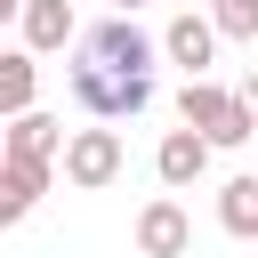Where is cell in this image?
<instances>
[{
	"label": "cell",
	"mask_w": 258,
	"mask_h": 258,
	"mask_svg": "<svg viewBox=\"0 0 258 258\" xmlns=\"http://www.w3.org/2000/svg\"><path fill=\"white\" fill-rule=\"evenodd\" d=\"M73 97H81L89 121H129V113L153 105V73H121V64H105V56H81V64H73Z\"/></svg>",
	"instance_id": "obj_1"
},
{
	"label": "cell",
	"mask_w": 258,
	"mask_h": 258,
	"mask_svg": "<svg viewBox=\"0 0 258 258\" xmlns=\"http://www.w3.org/2000/svg\"><path fill=\"white\" fill-rule=\"evenodd\" d=\"M177 121H194L210 145H242L250 129H258V113H250V97L242 89H218V81H185V97H177Z\"/></svg>",
	"instance_id": "obj_2"
},
{
	"label": "cell",
	"mask_w": 258,
	"mask_h": 258,
	"mask_svg": "<svg viewBox=\"0 0 258 258\" xmlns=\"http://www.w3.org/2000/svg\"><path fill=\"white\" fill-rule=\"evenodd\" d=\"M113 177H121V137H113V129H73V145H64V185L97 194V185H113Z\"/></svg>",
	"instance_id": "obj_3"
},
{
	"label": "cell",
	"mask_w": 258,
	"mask_h": 258,
	"mask_svg": "<svg viewBox=\"0 0 258 258\" xmlns=\"http://www.w3.org/2000/svg\"><path fill=\"white\" fill-rule=\"evenodd\" d=\"M81 56H105V64H121V73H153V56H161V48H153V40H145V32H137V24L113 8V16H105L89 40H81Z\"/></svg>",
	"instance_id": "obj_4"
},
{
	"label": "cell",
	"mask_w": 258,
	"mask_h": 258,
	"mask_svg": "<svg viewBox=\"0 0 258 258\" xmlns=\"http://www.w3.org/2000/svg\"><path fill=\"white\" fill-rule=\"evenodd\" d=\"M137 250H145V258H185V250H194V218H185L169 194L145 202V210H137Z\"/></svg>",
	"instance_id": "obj_5"
},
{
	"label": "cell",
	"mask_w": 258,
	"mask_h": 258,
	"mask_svg": "<svg viewBox=\"0 0 258 258\" xmlns=\"http://www.w3.org/2000/svg\"><path fill=\"white\" fill-rule=\"evenodd\" d=\"M218 16H169V32H161V48H169V64H185V73H210V56H218Z\"/></svg>",
	"instance_id": "obj_6"
},
{
	"label": "cell",
	"mask_w": 258,
	"mask_h": 258,
	"mask_svg": "<svg viewBox=\"0 0 258 258\" xmlns=\"http://www.w3.org/2000/svg\"><path fill=\"white\" fill-rule=\"evenodd\" d=\"M48 169H56V161H24V153H8V161H0V226L32 218V202L48 194Z\"/></svg>",
	"instance_id": "obj_7"
},
{
	"label": "cell",
	"mask_w": 258,
	"mask_h": 258,
	"mask_svg": "<svg viewBox=\"0 0 258 258\" xmlns=\"http://www.w3.org/2000/svg\"><path fill=\"white\" fill-rule=\"evenodd\" d=\"M210 153H218V145H210V137H202L194 121H185V129H169V137H161L153 169H161V185H194V177L210 169Z\"/></svg>",
	"instance_id": "obj_8"
},
{
	"label": "cell",
	"mask_w": 258,
	"mask_h": 258,
	"mask_svg": "<svg viewBox=\"0 0 258 258\" xmlns=\"http://www.w3.org/2000/svg\"><path fill=\"white\" fill-rule=\"evenodd\" d=\"M64 121H48V113H8V153H24V161H64Z\"/></svg>",
	"instance_id": "obj_9"
},
{
	"label": "cell",
	"mask_w": 258,
	"mask_h": 258,
	"mask_svg": "<svg viewBox=\"0 0 258 258\" xmlns=\"http://www.w3.org/2000/svg\"><path fill=\"white\" fill-rule=\"evenodd\" d=\"M16 24H24V48H64L73 40V8L64 0H24Z\"/></svg>",
	"instance_id": "obj_10"
},
{
	"label": "cell",
	"mask_w": 258,
	"mask_h": 258,
	"mask_svg": "<svg viewBox=\"0 0 258 258\" xmlns=\"http://www.w3.org/2000/svg\"><path fill=\"white\" fill-rule=\"evenodd\" d=\"M218 226L234 242H258V177H226L218 185Z\"/></svg>",
	"instance_id": "obj_11"
},
{
	"label": "cell",
	"mask_w": 258,
	"mask_h": 258,
	"mask_svg": "<svg viewBox=\"0 0 258 258\" xmlns=\"http://www.w3.org/2000/svg\"><path fill=\"white\" fill-rule=\"evenodd\" d=\"M40 48H8L0 56V113H32V89H40Z\"/></svg>",
	"instance_id": "obj_12"
},
{
	"label": "cell",
	"mask_w": 258,
	"mask_h": 258,
	"mask_svg": "<svg viewBox=\"0 0 258 258\" xmlns=\"http://www.w3.org/2000/svg\"><path fill=\"white\" fill-rule=\"evenodd\" d=\"M210 16H218V32H226V40H258V0H218Z\"/></svg>",
	"instance_id": "obj_13"
},
{
	"label": "cell",
	"mask_w": 258,
	"mask_h": 258,
	"mask_svg": "<svg viewBox=\"0 0 258 258\" xmlns=\"http://www.w3.org/2000/svg\"><path fill=\"white\" fill-rule=\"evenodd\" d=\"M242 97H250V113H258V73H250V81H242Z\"/></svg>",
	"instance_id": "obj_14"
},
{
	"label": "cell",
	"mask_w": 258,
	"mask_h": 258,
	"mask_svg": "<svg viewBox=\"0 0 258 258\" xmlns=\"http://www.w3.org/2000/svg\"><path fill=\"white\" fill-rule=\"evenodd\" d=\"M113 8H121V16H129V8H153V0H113Z\"/></svg>",
	"instance_id": "obj_15"
},
{
	"label": "cell",
	"mask_w": 258,
	"mask_h": 258,
	"mask_svg": "<svg viewBox=\"0 0 258 258\" xmlns=\"http://www.w3.org/2000/svg\"><path fill=\"white\" fill-rule=\"evenodd\" d=\"M0 8H24V0H0Z\"/></svg>",
	"instance_id": "obj_16"
},
{
	"label": "cell",
	"mask_w": 258,
	"mask_h": 258,
	"mask_svg": "<svg viewBox=\"0 0 258 258\" xmlns=\"http://www.w3.org/2000/svg\"><path fill=\"white\" fill-rule=\"evenodd\" d=\"M210 8H218V0H210Z\"/></svg>",
	"instance_id": "obj_17"
}]
</instances>
